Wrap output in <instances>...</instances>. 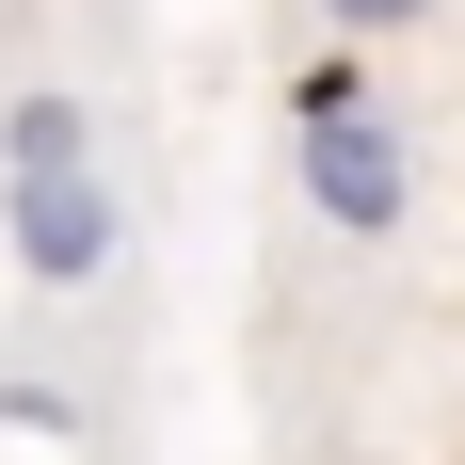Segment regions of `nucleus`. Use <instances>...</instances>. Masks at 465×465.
I'll list each match as a JSON object with an SVG mask.
<instances>
[{"instance_id": "obj_4", "label": "nucleus", "mask_w": 465, "mask_h": 465, "mask_svg": "<svg viewBox=\"0 0 465 465\" xmlns=\"http://www.w3.org/2000/svg\"><path fill=\"white\" fill-rule=\"evenodd\" d=\"M337 113H370V81H353V48H305L289 64V129H337Z\"/></svg>"}, {"instance_id": "obj_2", "label": "nucleus", "mask_w": 465, "mask_h": 465, "mask_svg": "<svg viewBox=\"0 0 465 465\" xmlns=\"http://www.w3.org/2000/svg\"><path fill=\"white\" fill-rule=\"evenodd\" d=\"M289 193H305V209H322L337 241H401V209H418V144L385 129V113L289 129Z\"/></svg>"}, {"instance_id": "obj_5", "label": "nucleus", "mask_w": 465, "mask_h": 465, "mask_svg": "<svg viewBox=\"0 0 465 465\" xmlns=\"http://www.w3.org/2000/svg\"><path fill=\"white\" fill-rule=\"evenodd\" d=\"M305 16H322V33H337V48H385V33H418L433 0H305Z\"/></svg>"}, {"instance_id": "obj_3", "label": "nucleus", "mask_w": 465, "mask_h": 465, "mask_svg": "<svg viewBox=\"0 0 465 465\" xmlns=\"http://www.w3.org/2000/svg\"><path fill=\"white\" fill-rule=\"evenodd\" d=\"M48 161H96V96H64V81L0 96V177H48Z\"/></svg>"}, {"instance_id": "obj_1", "label": "nucleus", "mask_w": 465, "mask_h": 465, "mask_svg": "<svg viewBox=\"0 0 465 465\" xmlns=\"http://www.w3.org/2000/svg\"><path fill=\"white\" fill-rule=\"evenodd\" d=\"M0 257H16V289H33V305H81V289H113V257H129V193H113V161L0 177Z\"/></svg>"}]
</instances>
